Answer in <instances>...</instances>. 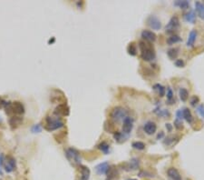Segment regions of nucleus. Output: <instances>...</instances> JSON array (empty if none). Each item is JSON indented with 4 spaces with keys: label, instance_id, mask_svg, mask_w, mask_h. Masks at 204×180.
<instances>
[{
    "label": "nucleus",
    "instance_id": "7c9ffc66",
    "mask_svg": "<svg viewBox=\"0 0 204 180\" xmlns=\"http://www.w3.org/2000/svg\"><path fill=\"white\" fill-rule=\"evenodd\" d=\"M167 100H168V103H169L170 105H172V104H173V102H175V100H173L172 90L170 87L167 88Z\"/></svg>",
    "mask_w": 204,
    "mask_h": 180
},
{
    "label": "nucleus",
    "instance_id": "7ed1b4c3",
    "mask_svg": "<svg viewBox=\"0 0 204 180\" xmlns=\"http://www.w3.org/2000/svg\"><path fill=\"white\" fill-rule=\"evenodd\" d=\"M64 127V123L59 118H53V117H47L46 118V125L45 129L48 131L56 130L58 128H61Z\"/></svg>",
    "mask_w": 204,
    "mask_h": 180
},
{
    "label": "nucleus",
    "instance_id": "ea45409f",
    "mask_svg": "<svg viewBox=\"0 0 204 180\" xmlns=\"http://www.w3.org/2000/svg\"><path fill=\"white\" fill-rule=\"evenodd\" d=\"M199 103V98L197 97H193L190 99V105L193 106H195L197 104Z\"/></svg>",
    "mask_w": 204,
    "mask_h": 180
},
{
    "label": "nucleus",
    "instance_id": "473e14b6",
    "mask_svg": "<svg viewBox=\"0 0 204 180\" xmlns=\"http://www.w3.org/2000/svg\"><path fill=\"white\" fill-rule=\"evenodd\" d=\"M113 137H114V139L116 140V141H118V142H122L124 139V135H123V133H121V132H114V134H113Z\"/></svg>",
    "mask_w": 204,
    "mask_h": 180
},
{
    "label": "nucleus",
    "instance_id": "37998d69",
    "mask_svg": "<svg viewBox=\"0 0 204 180\" xmlns=\"http://www.w3.org/2000/svg\"><path fill=\"white\" fill-rule=\"evenodd\" d=\"M166 128H168V130H169V131H172V129L171 124H166Z\"/></svg>",
    "mask_w": 204,
    "mask_h": 180
},
{
    "label": "nucleus",
    "instance_id": "2f4dec72",
    "mask_svg": "<svg viewBox=\"0 0 204 180\" xmlns=\"http://www.w3.org/2000/svg\"><path fill=\"white\" fill-rule=\"evenodd\" d=\"M133 147L134 149H137V150H143L145 148V145H144V143H142L141 141H136V142H134L133 143Z\"/></svg>",
    "mask_w": 204,
    "mask_h": 180
},
{
    "label": "nucleus",
    "instance_id": "f3484780",
    "mask_svg": "<svg viewBox=\"0 0 204 180\" xmlns=\"http://www.w3.org/2000/svg\"><path fill=\"white\" fill-rule=\"evenodd\" d=\"M56 115H63V116H67L69 114V108L66 106V105H59L56 108L55 112Z\"/></svg>",
    "mask_w": 204,
    "mask_h": 180
},
{
    "label": "nucleus",
    "instance_id": "f257e3e1",
    "mask_svg": "<svg viewBox=\"0 0 204 180\" xmlns=\"http://www.w3.org/2000/svg\"><path fill=\"white\" fill-rule=\"evenodd\" d=\"M139 47L141 50V56L145 61H152L155 58V52L153 46L146 42L141 41L139 43Z\"/></svg>",
    "mask_w": 204,
    "mask_h": 180
},
{
    "label": "nucleus",
    "instance_id": "72a5a7b5",
    "mask_svg": "<svg viewBox=\"0 0 204 180\" xmlns=\"http://www.w3.org/2000/svg\"><path fill=\"white\" fill-rule=\"evenodd\" d=\"M31 131L33 132V133H40V132L42 131V127H41V125H40V124L34 125V126L32 127Z\"/></svg>",
    "mask_w": 204,
    "mask_h": 180
},
{
    "label": "nucleus",
    "instance_id": "4c0bfd02",
    "mask_svg": "<svg viewBox=\"0 0 204 180\" xmlns=\"http://www.w3.org/2000/svg\"><path fill=\"white\" fill-rule=\"evenodd\" d=\"M155 113L157 114L158 116H170V113L168 112L167 110H165V109L161 110L160 112H155Z\"/></svg>",
    "mask_w": 204,
    "mask_h": 180
},
{
    "label": "nucleus",
    "instance_id": "20e7f679",
    "mask_svg": "<svg viewBox=\"0 0 204 180\" xmlns=\"http://www.w3.org/2000/svg\"><path fill=\"white\" fill-rule=\"evenodd\" d=\"M65 155L67 159L70 162H73L75 164H80L81 163V158H80V154L77 150L74 148H68L65 151Z\"/></svg>",
    "mask_w": 204,
    "mask_h": 180
},
{
    "label": "nucleus",
    "instance_id": "39448f33",
    "mask_svg": "<svg viewBox=\"0 0 204 180\" xmlns=\"http://www.w3.org/2000/svg\"><path fill=\"white\" fill-rule=\"evenodd\" d=\"M180 27V20L178 18V17L174 16L171 18V20L169 21V23L167 24L165 27V31L168 34H172L173 32H175Z\"/></svg>",
    "mask_w": 204,
    "mask_h": 180
},
{
    "label": "nucleus",
    "instance_id": "ddd939ff",
    "mask_svg": "<svg viewBox=\"0 0 204 180\" xmlns=\"http://www.w3.org/2000/svg\"><path fill=\"white\" fill-rule=\"evenodd\" d=\"M167 174L172 180H182L181 174H180V172L176 168H174V167H171V168L168 169Z\"/></svg>",
    "mask_w": 204,
    "mask_h": 180
},
{
    "label": "nucleus",
    "instance_id": "4be33fe9",
    "mask_svg": "<svg viewBox=\"0 0 204 180\" xmlns=\"http://www.w3.org/2000/svg\"><path fill=\"white\" fill-rule=\"evenodd\" d=\"M98 148H99L102 152H103L105 155H107L108 153H109V150H110V145H109V144H108L107 142L103 141L102 143H100L99 145H98Z\"/></svg>",
    "mask_w": 204,
    "mask_h": 180
},
{
    "label": "nucleus",
    "instance_id": "58836bf2",
    "mask_svg": "<svg viewBox=\"0 0 204 180\" xmlns=\"http://www.w3.org/2000/svg\"><path fill=\"white\" fill-rule=\"evenodd\" d=\"M174 64H175V66L176 67H184V61L183 60H182V59H177L176 61L174 62Z\"/></svg>",
    "mask_w": 204,
    "mask_h": 180
},
{
    "label": "nucleus",
    "instance_id": "2eb2a0df",
    "mask_svg": "<svg viewBox=\"0 0 204 180\" xmlns=\"http://www.w3.org/2000/svg\"><path fill=\"white\" fill-rule=\"evenodd\" d=\"M196 38H197V31L193 29L189 34L188 40H187V46H193L196 41Z\"/></svg>",
    "mask_w": 204,
    "mask_h": 180
},
{
    "label": "nucleus",
    "instance_id": "79ce46f5",
    "mask_svg": "<svg viewBox=\"0 0 204 180\" xmlns=\"http://www.w3.org/2000/svg\"><path fill=\"white\" fill-rule=\"evenodd\" d=\"M163 137H164V133L162 131L161 133H159V134H158V136H157V139H162Z\"/></svg>",
    "mask_w": 204,
    "mask_h": 180
},
{
    "label": "nucleus",
    "instance_id": "a19ab883",
    "mask_svg": "<svg viewBox=\"0 0 204 180\" xmlns=\"http://www.w3.org/2000/svg\"><path fill=\"white\" fill-rule=\"evenodd\" d=\"M176 119H179V120H182L183 118V116H182V110H178L176 112Z\"/></svg>",
    "mask_w": 204,
    "mask_h": 180
},
{
    "label": "nucleus",
    "instance_id": "a878e982",
    "mask_svg": "<svg viewBox=\"0 0 204 180\" xmlns=\"http://www.w3.org/2000/svg\"><path fill=\"white\" fill-rule=\"evenodd\" d=\"M181 41H182V38L177 35H172L170 38H168V39H167V43L169 45H173V44H176V43L181 42Z\"/></svg>",
    "mask_w": 204,
    "mask_h": 180
},
{
    "label": "nucleus",
    "instance_id": "393cba45",
    "mask_svg": "<svg viewBox=\"0 0 204 180\" xmlns=\"http://www.w3.org/2000/svg\"><path fill=\"white\" fill-rule=\"evenodd\" d=\"M21 122H22V118L21 117H19V116H14V117H12L10 119L9 124H10V126L12 127H14V126H15V127H18L21 124Z\"/></svg>",
    "mask_w": 204,
    "mask_h": 180
},
{
    "label": "nucleus",
    "instance_id": "9b49d317",
    "mask_svg": "<svg viewBox=\"0 0 204 180\" xmlns=\"http://www.w3.org/2000/svg\"><path fill=\"white\" fill-rule=\"evenodd\" d=\"M108 169H109V164H108L107 162L100 163L99 165H97L96 166H95V171H96V173L98 175H100V176L106 175Z\"/></svg>",
    "mask_w": 204,
    "mask_h": 180
},
{
    "label": "nucleus",
    "instance_id": "bb28decb",
    "mask_svg": "<svg viewBox=\"0 0 204 180\" xmlns=\"http://www.w3.org/2000/svg\"><path fill=\"white\" fill-rule=\"evenodd\" d=\"M153 89L158 92V94L161 98H162L165 95V87L163 86L160 85V84H155V85L153 86Z\"/></svg>",
    "mask_w": 204,
    "mask_h": 180
},
{
    "label": "nucleus",
    "instance_id": "f03ea898",
    "mask_svg": "<svg viewBox=\"0 0 204 180\" xmlns=\"http://www.w3.org/2000/svg\"><path fill=\"white\" fill-rule=\"evenodd\" d=\"M128 115V111L124 108L122 106H116L113 109L112 113H111V117L116 122L119 121H124V119Z\"/></svg>",
    "mask_w": 204,
    "mask_h": 180
},
{
    "label": "nucleus",
    "instance_id": "f8f14e48",
    "mask_svg": "<svg viewBox=\"0 0 204 180\" xmlns=\"http://www.w3.org/2000/svg\"><path fill=\"white\" fill-rule=\"evenodd\" d=\"M142 38L149 42H154L156 40V35L150 30H143L142 32Z\"/></svg>",
    "mask_w": 204,
    "mask_h": 180
},
{
    "label": "nucleus",
    "instance_id": "9d476101",
    "mask_svg": "<svg viewBox=\"0 0 204 180\" xmlns=\"http://www.w3.org/2000/svg\"><path fill=\"white\" fill-rule=\"evenodd\" d=\"M143 130L147 135H153L157 130V126L152 121H148L143 127Z\"/></svg>",
    "mask_w": 204,
    "mask_h": 180
},
{
    "label": "nucleus",
    "instance_id": "c03bdc74",
    "mask_svg": "<svg viewBox=\"0 0 204 180\" xmlns=\"http://www.w3.org/2000/svg\"><path fill=\"white\" fill-rule=\"evenodd\" d=\"M127 180H136V179H127Z\"/></svg>",
    "mask_w": 204,
    "mask_h": 180
},
{
    "label": "nucleus",
    "instance_id": "c756f323",
    "mask_svg": "<svg viewBox=\"0 0 204 180\" xmlns=\"http://www.w3.org/2000/svg\"><path fill=\"white\" fill-rule=\"evenodd\" d=\"M176 138H178V137H174V136L167 137L163 140V145H165V146L173 145V144H175V143H174V140H175Z\"/></svg>",
    "mask_w": 204,
    "mask_h": 180
},
{
    "label": "nucleus",
    "instance_id": "423d86ee",
    "mask_svg": "<svg viewBox=\"0 0 204 180\" xmlns=\"http://www.w3.org/2000/svg\"><path fill=\"white\" fill-rule=\"evenodd\" d=\"M147 25L153 30H159L162 27V23L160 19L155 16H150L147 18Z\"/></svg>",
    "mask_w": 204,
    "mask_h": 180
},
{
    "label": "nucleus",
    "instance_id": "e433bc0d",
    "mask_svg": "<svg viewBox=\"0 0 204 180\" xmlns=\"http://www.w3.org/2000/svg\"><path fill=\"white\" fill-rule=\"evenodd\" d=\"M197 111H198V113L200 114V116L201 117L204 118V105H203V104L200 105V106L197 107Z\"/></svg>",
    "mask_w": 204,
    "mask_h": 180
},
{
    "label": "nucleus",
    "instance_id": "a211bd4d",
    "mask_svg": "<svg viewBox=\"0 0 204 180\" xmlns=\"http://www.w3.org/2000/svg\"><path fill=\"white\" fill-rule=\"evenodd\" d=\"M81 180H89L90 178V169L85 166H81Z\"/></svg>",
    "mask_w": 204,
    "mask_h": 180
},
{
    "label": "nucleus",
    "instance_id": "412c9836",
    "mask_svg": "<svg viewBox=\"0 0 204 180\" xmlns=\"http://www.w3.org/2000/svg\"><path fill=\"white\" fill-rule=\"evenodd\" d=\"M182 116H183V118L186 120L188 123H191V122H193V115H191V113H190V111L189 108H184L182 110Z\"/></svg>",
    "mask_w": 204,
    "mask_h": 180
},
{
    "label": "nucleus",
    "instance_id": "6e6552de",
    "mask_svg": "<svg viewBox=\"0 0 204 180\" xmlns=\"http://www.w3.org/2000/svg\"><path fill=\"white\" fill-rule=\"evenodd\" d=\"M9 109H12V112L17 115H21L24 114L25 112V108H24V106L20 102H14V103H10V105L7 106Z\"/></svg>",
    "mask_w": 204,
    "mask_h": 180
},
{
    "label": "nucleus",
    "instance_id": "c85d7f7f",
    "mask_svg": "<svg viewBox=\"0 0 204 180\" xmlns=\"http://www.w3.org/2000/svg\"><path fill=\"white\" fill-rule=\"evenodd\" d=\"M127 51H128L129 55H131V56H136V54H137V48H136V46L134 45V43H131L128 46Z\"/></svg>",
    "mask_w": 204,
    "mask_h": 180
},
{
    "label": "nucleus",
    "instance_id": "5701e85b",
    "mask_svg": "<svg viewBox=\"0 0 204 180\" xmlns=\"http://www.w3.org/2000/svg\"><path fill=\"white\" fill-rule=\"evenodd\" d=\"M174 6L179 7L181 9H188L190 7V3L187 1V0H182V1L178 0V1L174 2Z\"/></svg>",
    "mask_w": 204,
    "mask_h": 180
},
{
    "label": "nucleus",
    "instance_id": "0eeeda50",
    "mask_svg": "<svg viewBox=\"0 0 204 180\" xmlns=\"http://www.w3.org/2000/svg\"><path fill=\"white\" fill-rule=\"evenodd\" d=\"M134 127V119L131 118V116H126L124 119V125H123V132L124 134H130L131 131L133 130Z\"/></svg>",
    "mask_w": 204,
    "mask_h": 180
},
{
    "label": "nucleus",
    "instance_id": "cd10ccee",
    "mask_svg": "<svg viewBox=\"0 0 204 180\" xmlns=\"http://www.w3.org/2000/svg\"><path fill=\"white\" fill-rule=\"evenodd\" d=\"M179 54V48H171L167 51V55L171 59H176Z\"/></svg>",
    "mask_w": 204,
    "mask_h": 180
},
{
    "label": "nucleus",
    "instance_id": "b1692460",
    "mask_svg": "<svg viewBox=\"0 0 204 180\" xmlns=\"http://www.w3.org/2000/svg\"><path fill=\"white\" fill-rule=\"evenodd\" d=\"M179 95H180V98H181L182 101H183V102L187 101V99L189 98V92L186 88H180Z\"/></svg>",
    "mask_w": 204,
    "mask_h": 180
},
{
    "label": "nucleus",
    "instance_id": "6ab92c4d",
    "mask_svg": "<svg viewBox=\"0 0 204 180\" xmlns=\"http://www.w3.org/2000/svg\"><path fill=\"white\" fill-rule=\"evenodd\" d=\"M196 19V13L193 10H190L188 13L184 15V20L189 23H194Z\"/></svg>",
    "mask_w": 204,
    "mask_h": 180
},
{
    "label": "nucleus",
    "instance_id": "4468645a",
    "mask_svg": "<svg viewBox=\"0 0 204 180\" xmlns=\"http://www.w3.org/2000/svg\"><path fill=\"white\" fill-rule=\"evenodd\" d=\"M107 177L106 180H115L118 178V171L114 166H109V169H108L107 173Z\"/></svg>",
    "mask_w": 204,
    "mask_h": 180
},
{
    "label": "nucleus",
    "instance_id": "c9c22d12",
    "mask_svg": "<svg viewBox=\"0 0 204 180\" xmlns=\"http://www.w3.org/2000/svg\"><path fill=\"white\" fill-rule=\"evenodd\" d=\"M174 127L177 128V129H182L183 126H182V120H179V119H176L175 121H174Z\"/></svg>",
    "mask_w": 204,
    "mask_h": 180
},
{
    "label": "nucleus",
    "instance_id": "1a4fd4ad",
    "mask_svg": "<svg viewBox=\"0 0 204 180\" xmlns=\"http://www.w3.org/2000/svg\"><path fill=\"white\" fill-rule=\"evenodd\" d=\"M4 169L6 173H12L16 169V160L15 158L8 157L6 159V163L4 164Z\"/></svg>",
    "mask_w": 204,
    "mask_h": 180
},
{
    "label": "nucleus",
    "instance_id": "aec40b11",
    "mask_svg": "<svg viewBox=\"0 0 204 180\" xmlns=\"http://www.w3.org/2000/svg\"><path fill=\"white\" fill-rule=\"evenodd\" d=\"M195 7H196V11L198 15L204 19V4L200 3V2H195Z\"/></svg>",
    "mask_w": 204,
    "mask_h": 180
},
{
    "label": "nucleus",
    "instance_id": "f704fd0d",
    "mask_svg": "<svg viewBox=\"0 0 204 180\" xmlns=\"http://www.w3.org/2000/svg\"><path fill=\"white\" fill-rule=\"evenodd\" d=\"M4 155L2 154H0V175H3V168H4Z\"/></svg>",
    "mask_w": 204,
    "mask_h": 180
},
{
    "label": "nucleus",
    "instance_id": "dca6fc26",
    "mask_svg": "<svg viewBox=\"0 0 204 180\" xmlns=\"http://www.w3.org/2000/svg\"><path fill=\"white\" fill-rule=\"evenodd\" d=\"M127 168L126 170H134L137 169L140 166V161L137 158H133L129 161V163H126Z\"/></svg>",
    "mask_w": 204,
    "mask_h": 180
}]
</instances>
